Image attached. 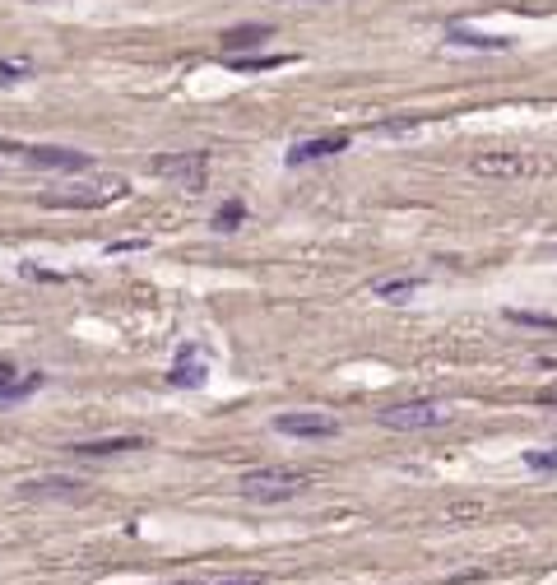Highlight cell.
<instances>
[{"label": "cell", "instance_id": "1", "mask_svg": "<svg viewBox=\"0 0 557 585\" xmlns=\"http://www.w3.org/2000/svg\"><path fill=\"white\" fill-rule=\"evenodd\" d=\"M469 172L493 177V181H521V177H543L548 159H534V153H521V149H493V153H479L469 163Z\"/></svg>", "mask_w": 557, "mask_h": 585}, {"label": "cell", "instance_id": "2", "mask_svg": "<svg viewBox=\"0 0 557 585\" xmlns=\"http://www.w3.org/2000/svg\"><path fill=\"white\" fill-rule=\"evenodd\" d=\"M237 488H242V497L247 502H293V497H302L307 492V479L302 474H293V470H251V474H242L237 479Z\"/></svg>", "mask_w": 557, "mask_h": 585}, {"label": "cell", "instance_id": "3", "mask_svg": "<svg viewBox=\"0 0 557 585\" xmlns=\"http://www.w3.org/2000/svg\"><path fill=\"white\" fill-rule=\"evenodd\" d=\"M131 186L122 177H103V181H89V186H74V190H47L43 205L47 210H103L112 200H122Z\"/></svg>", "mask_w": 557, "mask_h": 585}, {"label": "cell", "instance_id": "4", "mask_svg": "<svg viewBox=\"0 0 557 585\" xmlns=\"http://www.w3.org/2000/svg\"><path fill=\"white\" fill-rule=\"evenodd\" d=\"M153 177H168L172 186L181 190H205V177H210V153L205 149H186V153H158V159L149 163Z\"/></svg>", "mask_w": 557, "mask_h": 585}, {"label": "cell", "instance_id": "5", "mask_svg": "<svg viewBox=\"0 0 557 585\" xmlns=\"http://www.w3.org/2000/svg\"><path fill=\"white\" fill-rule=\"evenodd\" d=\"M381 427H395V433H423V427H442L451 423L446 405H432V400H409V405H386L376 409Z\"/></svg>", "mask_w": 557, "mask_h": 585}, {"label": "cell", "instance_id": "6", "mask_svg": "<svg viewBox=\"0 0 557 585\" xmlns=\"http://www.w3.org/2000/svg\"><path fill=\"white\" fill-rule=\"evenodd\" d=\"M274 433H284V437H307V442H326V437H339V418L298 409V414H278V418H274Z\"/></svg>", "mask_w": 557, "mask_h": 585}, {"label": "cell", "instance_id": "7", "mask_svg": "<svg viewBox=\"0 0 557 585\" xmlns=\"http://www.w3.org/2000/svg\"><path fill=\"white\" fill-rule=\"evenodd\" d=\"M24 159L33 168H52V172H84L93 159L79 149H61V144H24Z\"/></svg>", "mask_w": 557, "mask_h": 585}, {"label": "cell", "instance_id": "8", "mask_svg": "<svg viewBox=\"0 0 557 585\" xmlns=\"http://www.w3.org/2000/svg\"><path fill=\"white\" fill-rule=\"evenodd\" d=\"M348 149V135H316V140H302L288 149V168H302V163H316V159H335V153Z\"/></svg>", "mask_w": 557, "mask_h": 585}, {"label": "cell", "instance_id": "9", "mask_svg": "<svg viewBox=\"0 0 557 585\" xmlns=\"http://www.w3.org/2000/svg\"><path fill=\"white\" fill-rule=\"evenodd\" d=\"M265 37H274V28H269V24H237V28L219 33V47H223V56H242V52L260 47Z\"/></svg>", "mask_w": 557, "mask_h": 585}, {"label": "cell", "instance_id": "10", "mask_svg": "<svg viewBox=\"0 0 557 585\" xmlns=\"http://www.w3.org/2000/svg\"><path fill=\"white\" fill-rule=\"evenodd\" d=\"M37 390H43V372L19 376L15 367H0V409H10V405H19V400L37 395Z\"/></svg>", "mask_w": 557, "mask_h": 585}, {"label": "cell", "instance_id": "11", "mask_svg": "<svg viewBox=\"0 0 557 585\" xmlns=\"http://www.w3.org/2000/svg\"><path fill=\"white\" fill-rule=\"evenodd\" d=\"M205 381H210V367L200 363V354H195V348H181L177 363H172V372H168V385H177V390H200Z\"/></svg>", "mask_w": 557, "mask_h": 585}, {"label": "cell", "instance_id": "12", "mask_svg": "<svg viewBox=\"0 0 557 585\" xmlns=\"http://www.w3.org/2000/svg\"><path fill=\"white\" fill-rule=\"evenodd\" d=\"M24 497H56V502H84L89 488L84 483H74V479H33L19 488Z\"/></svg>", "mask_w": 557, "mask_h": 585}, {"label": "cell", "instance_id": "13", "mask_svg": "<svg viewBox=\"0 0 557 585\" xmlns=\"http://www.w3.org/2000/svg\"><path fill=\"white\" fill-rule=\"evenodd\" d=\"M149 446L144 437H98V442H74V455H122V451H140Z\"/></svg>", "mask_w": 557, "mask_h": 585}, {"label": "cell", "instance_id": "14", "mask_svg": "<svg viewBox=\"0 0 557 585\" xmlns=\"http://www.w3.org/2000/svg\"><path fill=\"white\" fill-rule=\"evenodd\" d=\"M451 47H469V52H506V37H488V33H469V28H446Z\"/></svg>", "mask_w": 557, "mask_h": 585}, {"label": "cell", "instance_id": "15", "mask_svg": "<svg viewBox=\"0 0 557 585\" xmlns=\"http://www.w3.org/2000/svg\"><path fill=\"white\" fill-rule=\"evenodd\" d=\"M418 288H423V279H386V284H376L372 293L386 297V302H409Z\"/></svg>", "mask_w": 557, "mask_h": 585}, {"label": "cell", "instance_id": "16", "mask_svg": "<svg viewBox=\"0 0 557 585\" xmlns=\"http://www.w3.org/2000/svg\"><path fill=\"white\" fill-rule=\"evenodd\" d=\"M506 321L530 326V330H557V317H543V311H521V307H506Z\"/></svg>", "mask_w": 557, "mask_h": 585}, {"label": "cell", "instance_id": "17", "mask_svg": "<svg viewBox=\"0 0 557 585\" xmlns=\"http://www.w3.org/2000/svg\"><path fill=\"white\" fill-rule=\"evenodd\" d=\"M242 219H247V205H242V200H228V205H219V214H214V232L242 228Z\"/></svg>", "mask_w": 557, "mask_h": 585}, {"label": "cell", "instance_id": "18", "mask_svg": "<svg viewBox=\"0 0 557 585\" xmlns=\"http://www.w3.org/2000/svg\"><path fill=\"white\" fill-rule=\"evenodd\" d=\"M232 70L242 74H256V70H274V65H288V56H228Z\"/></svg>", "mask_w": 557, "mask_h": 585}, {"label": "cell", "instance_id": "19", "mask_svg": "<svg viewBox=\"0 0 557 585\" xmlns=\"http://www.w3.org/2000/svg\"><path fill=\"white\" fill-rule=\"evenodd\" d=\"M33 74V65L28 61H0V89H10V84H24Z\"/></svg>", "mask_w": 557, "mask_h": 585}, {"label": "cell", "instance_id": "20", "mask_svg": "<svg viewBox=\"0 0 557 585\" xmlns=\"http://www.w3.org/2000/svg\"><path fill=\"white\" fill-rule=\"evenodd\" d=\"M525 464H530V470H557V446L552 451H530Z\"/></svg>", "mask_w": 557, "mask_h": 585}, {"label": "cell", "instance_id": "21", "mask_svg": "<svg viewBox=\"0 0 557 585\" xmlns=\"http://www.w3.org/2000/svg\"><path fill=\"white\" fill-rule=\"evenodd\" d=\"M200 585H265V576H223V580H200Z\"/></svg>", "mask_w": 557, "mask_h": 585}, {"label": "cell", "instance_id": "22", "mask_svg": "<svg viewBox=\"0 0 557 585\" xmlns=\"http://www.w3.org/2000/svg\"><path fill=\"white\" fill-rule=\"evenodd\" d=\"M414 126H418L414 116H400V122H381L376 131H390V135H395V131H414Z\"/></svg>", "mask_w": 557, "mask_h": 585}, {"label": "cell", "instance_id": "23", "mask_svg": "<svg viewBox=\"0 0 557 585\" xmlns=\"http://www.w3.org/2000/svg\"><path fill=\"white\" fill-rule=\"evenodd\" d=\"M539 405H557V390H543V395H539Z\"/></svg>", "mask_w": 557, "mask_h": 585}, {"label": "cell", "instance_id": "24", "mask_svg": "<svg viewBox=\"0 0 557 585\" xmlns=\"http://www.w3.org/2000/svg\"><path fill=\"white\" fill-rule=\"evenodd\" d=\"M316 5H321V0H316Z\"/></svg>", "mask_w": 557, "mask_h": 585}]
</instances>
